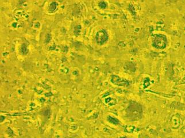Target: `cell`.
<instances>
[{
  "mask_svg": "<svg viewBox=\"0 0 185 138\" xmlns=\"http://www.w3.org/2000/svg\"><path fill=\"white\" fill-rule=\"evenodd\" d=\"M107 39V35L106 33L104 30H101V31L98 32L97 35V40L99 43L101 42L102 43V40L104 42L105 40Z\"/></svg>",
  "mask_w": 185,
  "mask_h": 138,
  "instance_id": "1",
  "label": "cell"
}]
</instances>
